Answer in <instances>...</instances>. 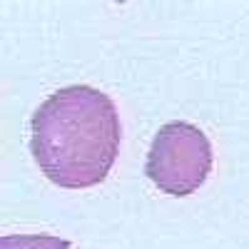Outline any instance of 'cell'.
<instances>
[{
	"label": "cell",
	"instance_id": "1",
	"mask_svg": "<svg viewBox=\"0 0 249 249\" xmlns=\"http://www.w3.org/2000/svg\"><path fill=\"white\" fill-rule=\"evenodd\" d=\"M122 124L110 95L90 85L53 92L30 117L33 160L53 184L88 190L105 182L120 155Z\"/></svg>",
	"mask_w": 249,
	"mask_h": 249
},
{
	"label": "cell",
	"instance_id": "2",
	"mask_svg": "<svg viewBox=\"0 0 249 249\" xmlns=\"http://www.w3.org/2000/svg\"><path fill=\"white\" fill-rule=\"evenodd\" d=\"M214 164L212 142L192 122H167L152 140L144 175L172 197H187L207 182Z\"/></svg>",
	"mask_w": 249,
	"mask_h": 249
},
{
	"label": "cell",
	"instance_id": "3",
	"mask_svg": "<svg viewBox=\"0 0 249 249\" xmlns=\"http://www.w3.org/2000/svg\"><path fill=\"white\" fill-rule=\"evenodd\" d=\"M0 249H70V242L53 234H5Z\"/></svg>",
	"mask_w": 249,
	"mask_h": 249
}]
</instances>
